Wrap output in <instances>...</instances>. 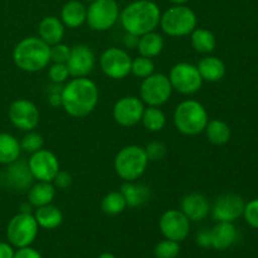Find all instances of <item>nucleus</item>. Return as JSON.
Instances as JSON below:
<instances>
[{
	"label": "nucleus",
	"mask_w": 258,
	"mask_h": 258,
	"mask_svg": "<svg viewBox=\"0 0 258 258\" xmlns=\"http://www.w3.org/2000/svg\"><path fill=\"white\" fill-rule=\"evenodd\" d=\"M62 107L70 116L82 118L93 112L98 103V87L87 77H75L60 91Z\"/></svg>",
	"instance_id": "1"
},
{
	"label": "nucleus",
	"mask_w": 258,
	"mask_h": 258,
	"mask_svg": "<svg viewBox=\"0 0 258 258\" xmlns=\"http://www.w3.org/2000/svg\"><path fill=\"white\" fill-rule=\"evenodd\" d=\"M161 12L151 0H136L120 12V22L126 33L138 37L154 32L160 24Z\"/></svg>",
	"instance_id": "2"
},
{
	"label": "nucleus",
	"mask_w": 258,
	"mask_h": 258,
	"mask_svg": "<svg viewBox=\"0 0 258 258\" xmlns=\"http://www.w3.org/2000/svg\"><path fill=\"white\" fill-rule=\"evenodd\" d=\"M13 60L24 72H39L50 62V47L38 37L20 40L13 50Z\"/></svg>",
	"instance_id": "3"
},
{
	"label": "nucleus",
	"mask_w": 258,
	"mask_h": 258,
	"mask_svg": "<svg viewBox=\"0 0 258 258\" xmlns=\"http://www.w3.org/2000/svg\"><path fill=\"white\" fill-rule=\"evenodd\" d=\"M208 113L204 106L196 100L179 103L174 112V123L179 133L194 136L203 133L208 123Z\"/></svg>",
	"instance_id": "4"
},
{
	"label": "nucleus",
	"mask_w": 258,
	"mask_h": 258,
	"mask_svg": "<svg viewBox=\"0 0 258 258\" xmlns=\"http://www.w3.org/2000/svg\"><path fill=\"white\" fill-rule=\"evenodd\" d=\"M149 159L144 148L138 145H128L121 149L116 155L113 166L115 171L122 180L136 181L148 168Z\"/></svg>",
	"instance_id": "5"
},
{
	"label": "nucleus",
	"mask_w": 258,
	"mask_h": 258,
	"mask_svg": "<svg viewBox=\"0 0 258 258\" xmlns=\"http://www.w3.org/2000/svg\"><path fill=\"white\" fill-rule=\"evenodd\" d=\"M160 27L170 37H184L197 28V15L185 5H174L161 14Z\"/></svg>",
	"instance_id": "6"
},
{
	"label": "nucleus",
	"mask_w": 258,
	"mask_h": 258,
	"mask_svg": "<svg viewBox=\"0 0 258 258\" xmlns=\"http://www.w3.org/2000/svg\"><path fill=\"white\" fill-rule=\"evenodd\" d=\"M39 231L37 221L32 213H23L13 217L7 227L8 242L13 247H28L35 241Z\"/></svg>",
	"instance_id": "7"
},
{
	"label": "nucleus",
	"mask_w": 258,
	"mask_h": 258,
	"mask_svg": "<svg viewBox=\"0 0 258 258\" xmlns=\"http://www.w3.org/2000/svg\"><path fill=\"white\" fill-rule=\"evenodd\" d=\"M120 19V8L116 0H95L87 8L88 27L96 32L111 29Z\"/></svg>",
	"instance_id": "8"
},
{
	"label": "nucleus",
	"mask_w": 258,
	"mask_h": 258,
	"mask_svg": "<svg viewBox=\"0 0 258 258\" xmlns=\"http://www.w3.org/2000/svg\"><path fill=\"white\" fill-rule=\"evenodd\" d=\"M173 87L168 76L163 73H153L144 78L140 86V98L149 106H159L168 102L170 98Z\"/></svg>",
	"instance_id": "9"
},
{
	"label": "nucleus",
	"mask_w": 258,
	"mask_h": 258,
	"mask_svg": "<svg viewBox=\"0 0 258 258\" xmlns=\"http://www.w3.org/2000/svg\"><path fill=\"white\" fill-rule=\"evenodd\" d=\"M169 81L173 90L183 95H193L198 92L203 85V78L197 66L186 62L176 63L169 73Z\"/></svg>",
	"instance_id": "10"
},
{
	"label": "nucleus",
	"mask_w": 258,
	"mask_h": 258,
	"mask_svg": "<svg viewBox=\"0 0 258 258\" xmlns=\"http://www.w3.org/2000/svg\"><path fill=\"white\" fill-rule=\"evenodd\" d=\"M131 57L121 48H107L100 57V67L107 77L122 80L131 73Z\"/></svg>",
	"instance_id": "11"
},
{
	"label": "nucleus",
	"mask_w": 258,
	"mask_h": 258,
	"mask_svg": "<svg viewBox=\"0 0 258 258\" xmlns=\"http://www.w3.org/2000/svg\"><path fill=\"white\" fill-rule=\"evenodd\" d=\"M28 166L33 178L38 181H49L52 183L59 169V161L57 156L49 150L40 149L32 154L28 160Z\"/></svg>",
	"instance_id": "12"
},
{
	"label": "nucleus",
	"mask_w": 258,
	"mask_h": 258,
	"mask_svg": "<svg viewBox=\"0 0 258 258\" xmlns=\"http://www.w3.org/2000/svg\"><path fill=\"white\" fill-rule=\"evenodd\" d=\"M9 120L13 125L22 131H33L39 123V111L29 100L19 98L9 107Z\"/></svg>",
	"instance_id": "13"
},
{
	"label": "nucleus",
	"mask_w": 258,
	"mask_h": 258,
	"mask_svg": "<svg viewBox=\"0 0 258 258\" xmlns=\"http://www.w3.org/2000/svg\"><path fill=\"white\" fill-rule=\"evenodd\" d=\"M160 232L166 239L180 243L190 232V221L178 209H169L161 216L159 222Z\"/></svg>",
	"instance_id": "14"
},
{
	"label": "nucleus",
	"mask_w": 258,
	"mask_h": 258,
	"mask_svg": "<svg viewBox=\"0 0 258 258\" xmlns=\"http://www.w3.org/2000/svg\"><path fill=\"white\" fill-rule=\"evenodd\" d=\"M144 110V102L140 98L136 96H125L115 103L112 115L118 125L131 127L140 122Z\"/></svg>",
	"instance_id": "15"
},
{
	"label": "nucleus",
	"mask_w": 258,
	"mask_h": 258,
	"mask_svg": "<svg viewBox=\"0 0 258 258\" xmlns=\"http://www.w3.org/2000/svg\"><path fill=\"white\" fill-rule=\"evenodd\" d=\"M244 202L237 194H223L216 199L212 208V216L217 222H231L243 216Z\"/></svg>",
	"instance_id": "16"
},
{
	"label": "nucleus",
	"mask_w": 258,
	"mask_h": 258,
	"mask_svg": "<svg viewBox=\"0 0 258 258\" xmlns=\"http://www.w3.org/2000/svg\"><path fill=\"white\" fill-rule=\"evenodd\" d=\"M96 58L88 45L77 44L71 48V54L67 60L70 76L72 77H87L95 68Z\"/></svg>",
	"instance_id": "17"
},
{
	"label": "nucleus",
	"mask_w": 258,
	"mask_h": 258,
	"mask_svg": "<svg viewBox=\"0 0 258 258\" xmlns=\"http://www.w3.org/2000/svg\"><path fill=\"white\" fill-rule=\"evenodd\" d=\"M181 212L190 222H201L211 212L208 199L201 193H190L181 199Z\"/></svg>",
	"instance_id": "18"
},
{
	"label": "nucleus",
	"mask_w": 258,
	"mask_h": 258,
	"mask_svg": "<svg viewBox=\"0 0 258 258\" xmlns=\"http://www.w3.org/2000/svg\"><path fill=\"white\" fill-rule=\"evenodd\" d=\"M238 238V232L231 222H218L211 229V247L224 251L233 246Z\"/></svg>",
	"instance_id": "19"
},
{
	"label": "nucleus",
	"mask_w": 258,
	"mask_h": 258,
	"mask_svg": "<svg viewBox=\"0 0 258 258\" xmlns=\"http://www.w3.org/2000/svg\"><path fill=\"white\" fill-rule=\"evenodd\" d=\"M7 179L9 185H12L13 188L19 191L29 189L33 185V180H34L28 163L20 161L19 159L9 165L7 170Z\"/></svg>",
	"instance_id": "20"
},
{
	"label": "nucleus",
	"mask_w": 258,
	"mask_h": 258,
	"mask_svg": "<svg viewBox=\"0 0 258 258\" xmlns=\"http://www.w3.org/2000/svg\"><path fill=\"white\" fill-rule=\"evenodd\" d=\"M39 38L44 40L49 47L58 44L62 42L64 37V24L62 20L58 19L57 17H45L42 22L39 23Z\"/></svg>",
	"instance_id": "21"
},
{
	"label": "nucleus",
	"mask_w": 258,
	"mask_h": 258,
	"mask_svg": "<svg viewBox=\"0 0 258 258\" xmlns=\"http://www.w3.org/2000/svg\"><path fill=\"white\" fill-rule=\"evenodd\" d=\"M62 23L68 28H78L86 23L87 8L78 0H71L66 3L60 12Z\"/></svg>",
	"instance_id": "22"
},
{
	"label": "nucleus",
	"mask_w": 258,
	"mask_h": 258,
	"mask_svg": "<svg viewBox=\"0 0 258 258\" xmlns=\"http://www.w3.org/2000/svg\"><path fill=\"white\" fill-rule=\"evenodd\" d=\"M197 68H198L203 81H207V82H218L226 75V64L223 63V60L219 59L218 57H213V55H209V57L199 60Z\"/></svg>",
	"instance_id": "23"
},
{
	"label": "nucleus",
	"mask_w": 258,
	"mask_h": 258,
	"mask_svg": "<svg viewBox=\"0 0 258 258\" xmlns=\"http://www.w3.org/2000/svg\"><path fill=\"white\" fill-rule=\"evenodd\" d=\"M54 197L55 186L49 181H38L28 189V202L35 208L50 204Z\"/></svg>",
	"instance_id": "24"
},
{
	"label": "nucleus",
	"mask_w": 258,
	"mask_h": 258,
	"mask_svg": "<svg viewBox=\"0 0 258 258\" xmlns=\"http://www.w3.org/2000/svg\"><path fill=\"white\" fill-rule=\"evenodd\" d=\"M121 193L126 199L128 207H140L150 199V189L144 184H138L135 181H125L121 186Z\"/></svg>",
	"instance_id": "25"
},
{
	"label": "nucleus",
	"mask_w": 258,
	"mask_h": 258,
	"mask_svg": "<svg viewBox=\"0 0 258 258\" xmlns=\"http://www.w3.org/2000/svg\"><path fill=\"white\" fill-rule=\"evenodd\" d=\"M34 218L37 221L39 228L44 229H55L62 224L63 213L59 208L48 204L37 208L34 213Z\"/></svg>",
	"instance_id": "26"
},
{
	"label": "nucleus",
	"mask_w": 258,
	"mask_h": 258,
	"mask_svg": "<svg viewBox=\"0 0 258 258\" xmlns=\"http://www.w3.org/2000/svg\"><path fill=\"white\" fill-rule=\"evenodd\" d=\"M20 153V143L14 136L7 133L0 134V164L10 165L19 159Z\"/></svg>",
	"instance_id": "27"
},
{
	"label": "nucleus",
	"mask_w": 258,
	"mask_h": 258,
	"mask_svg": "<svg viewBox=\"0 0 258 258\" xmlns=\"http://www.w3.org/2000/svg\"><path fill=\"white\" fill-rule=\"evenodd\" d=\"M164 49V39L159 33L150 32L139 38L138 50L140 55L154 58L160 54Z\"/></svg>",
	"instance_id": "28"
},
{
	"label": "nucleus",
	"mask_w": 258,
	"mask_h": 258,
	"mask_svg": "<svg viewBox=\"0 0 258 258\" xmlns=\"http://www.w3.org/2000/svg\"><path fill=\"white\" fill-rule=\"evenodd\" d=\"M207 139L213 145H224L231 139V128L224 121L211 120L206 126Z\"/></svg>",
	"instance_id": "29"
},
{
	"label": "nucleus",
	"mask_w": 258,
	"mask_h": 258,
	"mask_svg": "<svg viewBox=\"0 0 258 258\" xmlns=\"http://www.w3.org/2000/svg\"><path fill=\"white\" fill-rule=\"evenodd\" d=\"M190 34L191 45L197 52L203 53V54L213 52L217 45V40L211 30L204 29V28H196Z\"/></svg>",
	"instance_id": "30"
},
{
	"label": "nucleus",
	"mask_w": 258,
	"mask_h": 258,
	"mask_svg": "<svg viewBox=\"0 0 258 258\" xmlns=\"http://www.w3.org/2000/svg\"><path fill=\"white\" fill-rule=\"evenodd\" d=\"M144 127L151 133H158L163 130L166 123V116L163 111L156 106H149L144 110L143 117H141Z\"/></svg>",
	"instance_id": "31"
},
{
	"label": "nucleus",
	"mask_w": 258,
	"mask_h": 258,
	"mask_svg": "<svg viewBox=\"0 0 258 258\" xmlns=\"http://www.w3.org/2000/svg\"><path fill=\"white\" fill-rule=\"evenodd\" d=\"M126 207H127V203L121 191H110L103 197L102 203H101L102 212L108 216H117L122 213Z\"/></svg>",
	"instance_id": "32"
},
{
	"label": "nucleus",
	"mask_w": 258,
	"mask_h": 258,
	"mask_svg": "<svg viewBox=\"0 0 258 258\" xmlns=\"http://www.w3.org/2000/svg\"><path fill=\"white\" fill-rule=\"evenodd\" d=\"M155 71V64L153 59L144 55H139L138 58L133 59L131 62V73L139 78H146L151 76Z\"/></svg>",
	"instance_id": "33"
},
{
	"label": "nucleus",
	"mask_w": 258,
	"mask_h": 258,
	"mask_svg": "<svg viewBox=\"0 0 258 258\" xmlns=\"http://www.w3.org/2000/svg\"><path fill=\"white\" fill-rule=\"evenodd\" d=\"M180 253V244L179 242L171 239H164L159 242L154 249V254L156 258H176Z\"/></svg>",
	"instance_id": "34"
},
{
	"label": "nucleus",
	"mask_w": 258,
	"mask_h": 258,
	"mask_svg": "<svg viewBox=\"0 0 258 258\" xmlns=\"http://www.w3.org/2000/svg\"><path fill=\"white\" fill-rule=\"evenodd\" d=\"M43 144H44V140H43L40 134L28 131L27 135L20 141V148H22V150L27 151V153L33 154L35 151L40 150L43 148Z\"/></svg>",
	"instance_id": "35"
},
{
	"label": "nucleus",
	"mask_w": 258,
	"mask_h": 258,
	"mask_svg": "<svg viewBox=\"0 0 258 258\" xmlns=\"http://www.w3.org/2000/svg\"><path fill=\"white\" fill-rule=\"evenodd\" d=\"M144 150H145L149 161H159L165 158L168 154L165 144L161 141H151L146 145V148H144Z\"/></svg>",
	"instance_id": "36"
},
{
	"label": "nucleus",
	"mask_w": 258,
	"mask_h": 258,
	"mask_svg": "<svg viewBox=\"0 0 258 258\" xmlns=\"http://www.w3.org/2000/svg\"><path fill=\"white\" fill-rule=\"evenodd\" d=\"M48 75L54 83H63L70 77V71L66 63H53L49 67Z\"/></svg>",
	"instance_id": "37"
},
{
	"label": "nucleus",
	"mask_w": 258,
	"mask_h": 258,
	"mask_svg": "<svg viewBox=\"0 0 258 258\" xmlns=\"http://www.w3.org/2000/svg\"><path fill=\"white\" fill-rule=\"evenodd\" d=\"M71 54V48L68 45L58 43L50 47V62L53 63H67Z\"/></svg>",
	"instance_id": "38"
},
{
	"label": "nucleus",
	"mask_w": 258,
	"mask_h": 258,
	"mask_svg": "<svg viewBox=\"0 0 258 258\" xmlns=\"http://www.w3.org/2000/svg\"><path fill=\"white\" fill-rule=\"evenodd\" d=\"M243 216L247 223H248L252 228L258 229V198L248 202V203L244 206Z\"/></svg>",
	"instance_id": "39"
},
{
	"label": "nucleus",
	"mask_w": 258,
	"mask_h": 258,
	"mask_svg": "<svg viewBox=\"0 0 258 258\" xmlns=\"http://www.w3.org/2000/svg\"><path fill=\"white\" fill-rule=\"evenodd\" d=\"M72 175H71L68 171H63V170H59L57 173V175L54 176V179H53V185L55 186V188L58 189H67L70 188L71 185H72Z\"/></svg>",
	"instance_id": "40"
},
{
	"label": "nucleus",
	"mask_w": 258,
	"mask_h": 258,
	"mask_svg": "<svg viewBox=\"0 0 258 258\" xmlns=\"http://www.w3.org/2000/svg\"><path fill=\"white\" fill-rule=\"evenodd\" d=\"M14 258H43L42 254L37 249L32 248L30 246L22 247L18 248V251L14 252Z\"/></svg>",
	"instance_id": "41"
},
{
	"label": "nucleus",
	"mask_w": 258,
	"mask_h": 258,
	"mask_svg": "<svg viewBox=\"0 0 258 258\" xmlns=\"http://www.w3.org/2000/svg\"><path fill=\"white\" fill-rule=\"evenodd\" d=\"M197 243L203 248H209L211 247V229H202L197 234Z\"/></svg>",
	"instance_id": "42"
},
{
	"label": "nucleus",
	"mask_w": 258,
	"mask_h": 258,
	"mask_svg": "<svg viewBox=\"0 0 258 258\" xmlns=\"http://www.w3.org/2000/svg\"><path fill=\"white\" fill-rule=\"evenodd\" d=\"M14 252L12 244L0 242V258H14Z\"/></svg>",
	"instance_id": "43"
},
{
	"label": "nucleus",
	"mask_w": 258,
	"mask_h": 258,
	"mask_svg": "<svg viewBox=\"0 0 258 258\" xmlns=\"http://www.w3.org/2000/svg\"><path fill=\"white\" fill-rule=\"evenodd\" d=\"M139 38L138 35L135 34H130V33H126L125 38H123V44H125L126 48H138V43H139Z\"/></svg>",
	"instance_id": "44"
},
{
	"label": "nucleus",
	"mask_w": 258,
	"mask_h": 258,
	"mask_svg": "<svg viewBox=\"0 0 258 258\" xmlns=\"http://www.w3.org/2000/svg\"><path fill=\"white\" fill-rule=\"evenodd\" d=\"M49 103L53 106V107L62 106V96H60V93L58 92L52 93V95L49 96Z\"/></svg>",
	"instance_id": "45"
},
{
	"label": "nucleus",
	"mask_w": 258,
	"mask_h": 258,
	"mask_svg": "<svg viewBox=\"0 0 258 258\" xmlns=\"http://www.w3.org/2000/svg\"><path fill=\"white\" fill-rule=\"evenodd\" d=\"M98 258H116L115 254L110 253V252H103V253H101Z\"/></svg>",
	"instance_id": "46"
},
{
	"label": "nucleus",
	"mask_w": 258,
	"mask_h": 258,
	"mask_svg": "<svg viewBox=\"0 0 258 258\" xmlns=\"http://www.w3.org/2000/svg\"><path fill=\"white\" fill-rule=\"evenodd\" d=\"M171 3H174L175 5H184L185 3H188L189 0H170Z\"/></svg>",
	"instance_id": "47"
},
{
	"label": "nucleus",
	"mask_w": 258,
	"mask_h": 258,
	"mask_svg": "<svg viewBox=\"0 0 258 258\" xmlns=\"http://www.w3.org/2000/svg\"><path fill=\"white\" fill-rule=\"evenodd\" d=\"M83 2H90V3H92V2H95V0H83Z\"/></svg>",
	"instance_id": "48"
}]
</instances>
